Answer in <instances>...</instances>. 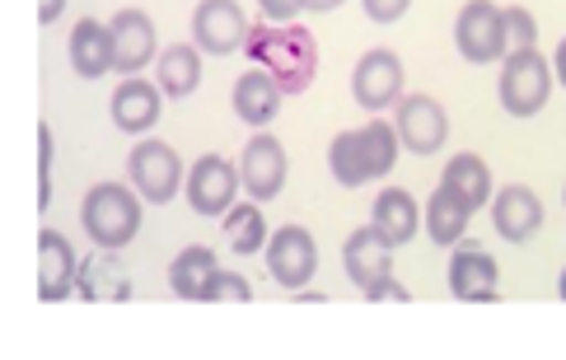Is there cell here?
Wrapping results in <instances>:
<instances>
[{
	"mask_svg": "<svg viewBox=\"0 0 566 360\" xmlns=\"http://www.w3.org/2000/svg\"><path fill=\"white\" fill-rule=\"evenodd\" d=\"M412 0H360V10H366L370 24H398L402 14H408Z\"/></svg>",
	"mask_w": 566,
	"mask_h": 360,
	"instance_id": "31",
	"label": "cell"
},
{
	"mask_svg": "<svg viewBox=\"0 0 566 360\" xmlns=\"http://www.w3.org/2000/svg\"><path fill=\"white\" fill-rule=\"evenodd\" d=\"M492 225L505 244H530V239L543 230V202L534 188L524 183H505L492 197Z\"/></svg>",
	"mask_w": 566,
	"mask_h": 360,
	"instance_id": "17",
	"label": "cell"
},
{
	"mask_svg": "<svg viewBox=\"0 0 566 360\" xmlns=\"http://www.w3.org/2000/svg\"><path fill=\"white\" fill-rule=\"evenodd\" d=\"M216 272H220L216 253L201 248V244H192V248H184V253H178L174 263H169V286H174L178 299H207V286H211Z\"/></svg>",
	"mask_w": 566,
	"mask_h": 360,
	"instance_id": "25",
	"label": "cell"
},
{
	"mask_svg": "<svg viewBox=\"0 0 566 360\" xmlns=\"http://www.w3.org/2000/svg\"><path fill=\"white\" fill-rule=\"evenodd\" d=\"M469 220H473V202L440 178V188L431 192V202H427V234H431V244L436 248H454L463 239V230H469Z\"/></svg>",
	"mask_w": 566,
	"mask_h": 360,
	"instance_id": "22",
	"label": "cell"
},
{
	"mask_svg": "<svg viewBox=\"0 0 566 360\" xmlns=\"http://www.w3.org/2000/svg\"><path fill=\"white\" fill-rule=\"evenodd\" d=\"M281 98H286V89H281L262 66H253L249 75H239V85H234V113H239V123L262 131V127L276 123Z\"/></svg>",
	"mask_w": 566,
	"mask_h": 360,
	"instance_id": "21",
	"label": "cell"
},
{
	"mask_svg": "<svg viewBox=\"0 0 566 360\" xmlns=\"http://www.w3.org/2000/svg\"><path fill=\"white\" fill-rule=\"evenodd\" d=\"M66 10V0H38V24H56Z\"/></svg>",
	"mask_w": 566,
	"mask_h": 360,
	"instance_id": "33",
	"label": "cell"
},
{
	"mask_svg": "<svg viewBox=\"0 0 566 360\" xmlns=\"http://www.w3.org/2000/svg\"><path fill=\"white\" fill-rule=\"evenodd\" d=\"M557 295L566 299V267H562V276H557Z\"/></svg>",
	"mask_w": 566,
	"mask_h": 360,
	"instance_id": "36",
	"label": "cell"
},
{
	"mask_svg": "<svg viewBox=\"0 0 566 360\" xmlns=\"http://www.w3.org/2000/svg\"><path fill=\"white\" fill-rule=\"evenodd\" d=\"M444 183H450V188H459L463 197H469V202H473V211L492 207V197H496L492 169L482 165V155H454L450 165H444Z\"/></svg>",
	"mask_w": 566,
	"mask_h": 360,
	"instance_id": "27",
	"label": "cell"
},
{
	"mask_svg": "<svg viewBox=\"0 0 566 360\" xmlns=\"http://www.w3.org/2000/svg\"><path fill=\"white\" fill-rule=\"evenodd\" d=\"M239 173H244V192L253 197V202H272V197H281V188H286V146L276 141V136L258 131L253 141L244 146V155H239Z\"/></svg>",
	"mask_w": 566,
	"mask_h": 360,
	"instance_id": "15",
	"label": "cell"
},
{
	"mask_svg": "<svg viewBox=\"0 0 566 360\" xmlns=\"http://www.w3.org/2000/svg\"><path fill=\"white\" fill-rule=\"evenodd\" d=\"M66 56H71V71L80 80H104L113 71V33H108V24H98V19H80V24L71 29Z\"/></svg>",
	"mask_w": 566,
	"mask_h": 360,
	"instance_id": "20",
	"label": "cell"
},
{
	"mask_svg": "<svg viewBox=\"0 0 566 360\" xmlns=\"http://www.w3.org/2000/svg\"><path fill=\"white\" fill-rule=\"evenodd\" d=\"M268 220H262V202H234L230 211H226V244H230V253H239V257H253V253H262L268 248Z\"/></svg>",
	"mask_w": 566,
	"mask_h": 360,
	"instance_id": "26",
	"label": "cell"
},
{
	"mask_svg": "<svg viewBox=\"0 0 566 360\" xmlns=\"http://www.w3.org/2000/svg\"><path fill=\"white\" fill-rule=\"evenodd\" d=\"M140 197L136 188H123V183H98L90 188L85 207H80V225L94 239V248H127L132 239L140 234Z\"/></svg>",
	"mask_w": 566,
	"mask_h": 360,
	"instance_id": "4",
	"label": "cell"
},
{
	"mask_svg": "<svg viewBox=\"0 0 566 360\" xmlns=\"http://www.w3.org/2000/svg\"><path fill=\"white\" fill-rule=\"evenodd\" d=\"M80 299H94V305H123L132 299V276L127 267L113 257V248H98L94 257H80Z\"/></svg>",
	"mask_w": 566,
	"mask_h": 360,
	"instance_id": "19",
	"label": "cell"
},
{
	"mask_svg": "<svg viewBox=\"0 0 566 360\" xmlns=\"http://www.w3.org/2000/svg\"><path fill=\"white\" fill-rule=\"evenodd\" d=\"M553 71H557V85L566 89V38L557 43V56H553Z\"/></svg>",
	"mask_w": 566,
	"mask_h": 360,
	"instance_id": "34",
	"label": "cell"
},
{
	"mask_svg": "<svg viewBox=\"0 0 566 360\" xmlns=\"http://www.w3.org/2000/svg\"><path fill=\"white\" fill-rule=\"evenodd\" d=\"M337 6H347V0H305V10H314V14H333Z\"/></svg>",
	"mask_w": 566,
	"mask_h": 360,
	"instance_id": "35",
	"label": "cell"
},
{
	"mask_svg": "<svg viewBox=\"0 0 566 360\" xmlns=\"http://www.w3.org/2000/svg\"><path fill=\"white\" fill-rule=\"evenodd\" d=\"M155 80H159V89H165V98H188L201 85V47L197 43L165 47L155 62Z\"/></svg>",
	"mask_w": 566,
	"mask_h": 360,
	"instance_id": "24",
	"label": "cell"
},
{
	"mask_svg": "<svg viewBox=\"0 0 566 360\" xmlns=\"http://www.w3.org/2000/svg\"><path fill=\"white\" fill-rule=\"evenodd\" d=\"M262 257H268L272 282L286 286V290H295V295L310 290L314 272H318V244H314V234H310L305 225H281V230H272Z\"/></svg>",
	"mask_w": 566,
	"mask_h": 360,
	"instance_id": "8",
	"label": "cell"
},
{
	"mask_svg": "<svg viewBox=\"0 0 566 360\" xmlns=\"http://www.w3.org/2000/svg\"><path fill=\"white\" fill-rule=\"evenodd\" d=\"M352 98L366 113L398 108V98H402V62H398V52L370 47L366 56H360L356 71H352Z\"/></svg>",
	"mask_w": 566,
	"mask_h": 360,
	"instance_id": "10",
	"label": "cell"
},
{
	"mask_svg": "<svg viewBox=\"0 0 566 360\" xmlns=\"http://www.w3.org/2000/svg\"><path fill=\"white\" fill-rule=\"evenodd\" d=\"M505 38H511V52H530L538 43V19L524 6H511L505 10Z\"/></svg>",
	"mask_w": 566,
	"mask_h": 360,
	"instance_id": "29",
	"label": "cell"
},
{
	"mask_svg": "<svg viewBox=\"0 0 566 360\" xmlns=\"http://www.w3.org/2000/svg\"><path fill=\"white\" fill-rule=\"evenodd\" d=\"M188 207L197 215H226L234 207V197L244 192V173H239V165H230V159L220 155H201L197 165L188 169Z\"/></svg>",
	"mask_w": 566,
	"mask_h": 360,
	"instance_id": "9",
	"label": "cell"
},
{
	"mask_svg": "<svg viewBox=\"0 0 566 360\" xmlns=\"http://www.w3.org/2000/svg\"><path fill=\"white\" fill-rule=\"evenodd\" d=\"M342 267H347L352 276V286L360 290L375 305V299H402L408 305V286L394 276V244H389V234H384L379 225H366V230H356L347 239V248H342Z\"/></svg>",
	"mask_w": 566,
	"mask_h": 360,
	"instance_id": "3",
	"label": "cell"
},
{
	"mask_svg": "<svg viewBox=\"0 0 566 360\" xmlns=\"http://www.w3.org/2000/svg\"><path fill=\"white\" fill-rule=\"evenodd\" d=\"M258 10L268 24H295V14L305 10V0H258Z\"/></svg>",
	"mask_w": 566,
	"mask_h": 360,
	"instance_id": "32",
	"label": "cell"
},
{
	"mask_svg": "<svg viewBox=\"0 0 566 360\" xmlns=\"http://www.w3.org/2000/svg\"><path fill=\"white\" fill-rule=\"evenodd\" d=\"M192 43L211 56L244 52L249 43V19L239 10V0H201L192 10Z\"/></svg>",
	"mask_w": 566,
	"mask_h": 360,
	"instance_id": "12",
	"label": "cell"
},
{
	"mask_svg": "<svg viewBox=\"0 0 566 360\" xmlns=\"http://www.w3.org/2000/svg\"><path fill=\"white\" fill-rule=\"evenodd\" d=\"M454 43L459 56L473 66H492L511 56V38H505V10L496 0H469L454 19Z\"/></svg>",
	"mask_w": 566,
	"mask_h": 360,
	"instance_id": "6",
	"label": "cell"
},
{
	"mask_svg": "<svg viewBox=\"0 0 566 360\" xmlns=\"http://www.w3.org/2000/svg\"><path fill=\"white\" fill-rule=\"evenodd\" d=\"M108 33H113V71L117 75H136L150 62H159V38H155V24L146 10H117L108 19Z\"/></svg>",
	"mask_w": 566,
	"mask_h": 360,
	"instance_id": "14",
	"label": "cell"
},
{
	"mask_svg": "<svg viewBox=\"0 0 566 360\" xmlns=\"http://www.w3.org/2000/svg\"><path fill=\"white\" fill-rule=\"evenodd\" d=\"M216 299H234V305H249V299H253V286H249L239 272H226V267H220V272L211 276V286H207V305H216Z\"/></svg>",
	"mask_w": 566,
	"mask_h": 360,
	"instance_id": "30",
	"label": "cell"
},
{
	"mask_svg": "<svg viewBox=\"0 0 566 360\" xmlns=\"http://www.w3.org/2000/svg\"><path fill=\"white\" fill-rule=\"evenodd\" d=\"M450 295L469 299V305H492L501 295V267L488 248L473 244H454L450 253Z\"/></svg>",
	"mask_w": 566,
	"mask_h": 360,
	"instance_id": "16",
	"label": "cell"
},
{
	"mask_svg": "<svg viewBox=\"0 0 566 360\" xmlns=\"http://www.w3.org/2000/svg\"><path fill=\"white\" fill-rule=\"evenodd\" d=\"M165 117V89L150 85V80H123L113 89V123L127 136H150L155 123Z\"/></svg>",
	"mask_w": 566,
	"mask_h": 360,
	"instance_id": "18",
	"label": "cell"
},
{
	"mask_svg": "<svg viewBox=\"0 0 566 360\" xmlns=\"http://www.w3.org/2000/svg\"><path fill=\"white\" fill-rule=\"evenodd\" d=\"M244 56L262 66L286 94H305L318 75V38L305 24H258L249 29Z\"/></svg>",
	"mask_w": 566,
	"mask_h": 360,
	"instance_id": "1",
	"label": "cell"
},
{
	"mask_svg": "<svg viewBox=\"0 0 566 360\" xmlns=\"http://www.w3.org/2000/svg\"><path fill=\"white\" fill-rule=\"evenodd\" d=\"M394 127H398V141L408 146V155H440L444 136H450V117H444V108L431 94H408L394 108Z\"/></svg>",
	"mask_w": 566,
	"mask_h": 360,
	"instance_id": "11",
	"label": "cell"
},
{
	"mask_svg": "<svg viewBox=\"0 0 566 360\" xmlns=\"http://www.w3.org/2000/svg\"><path fill=\"white\" fill-rule=\"evenodd\" d=\"M80 290V253L62 230L38 234V299L43 305H62Z\"/></svg>",
	"mask_w": 566,
	"mask_h": 360,
	"instance_id": "13",
	"label": "cell"
},
{
	"mask_svg": "<svg viewBox=\"0 0 566 360\" xmlns=\"http://www.w3.org/2000/svg\"><path fill=\"white\" fill-rule=\"evenodd\" d=\"M398 127L384 123V117H370L366 127L337 131L328 146V169L342 188H366L375 178H389V169L398 165Z\"/></svg>",
	"mask_w": 566,
	"mask_h": 360,
	"instance_id": "2",
	"label": "cell"
},
{
	"mask_svg": "<svg viewBox=\"0 0 566 360\" xmlns=\"http://www.w3.org/2000/svg\"><path fill=\"white\" fill-rule=\"evenodd\" d=\"M127 178H132V188L146 197L150 207H165L178 197V188L188 183L184 178V159L174 155L169 141H150V136H140V141L132 146L127 155Z\"/></svg>",
	"mask_w": 566,
	"mask_h": 360,
	"instance_id": "7",
	"label": "cell"
},
{
	"mask_svg": "<svg viewBox=\"0 0 566 360\" xmlns=\"http://www.w3.org/2000/svg\"><path fill=\"white\" fill-rule=\"evenodd\" d=\"M496 94H501V108L511 117H538L543 104L553 94V66L538 56V47L530 52H511L501 62V80H496Z\"/></svg>",
	"mask_w": 566,
	"mask_h": 360,
	"instance_id": "5",
	"label": "cell"
},
{
	"mask_svg": "<svg viewBox=\"0 0 566 360\" xmlns=\"http://www.w3.org/2000/svg\"><path fill=\"white\" fill-rule=\"evenodd\" d=\"M52 127L48 123H38V211H48L52 207Z\"/></svg>",
	"mask_w": 566,
	"mask_h": 360,
	"instance_id": "28",
	"label": "cell"
},
{
	"mask_svg": "<svg viewBox=\"0 0 566 360\" xmlns=\"http://www.w3.org/2000/svg\"><path fill=\"white\" fill-rule=\"evenodd\" d=\"M421 220H427V211H417V202H412L408 188H384V192L375 197V225L389 234L394 248L412 244L417 230H421Z\"/></svg>",
	"mask_w": 566,
	"mask_h": 360,
	"instance_id": "23",
	"label": "cell"
}]
</instances>
